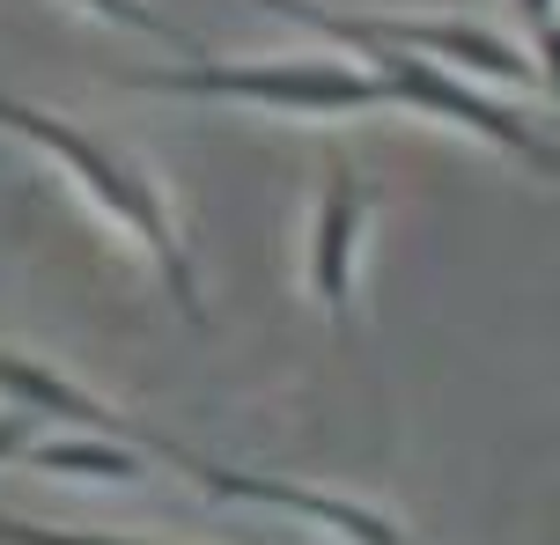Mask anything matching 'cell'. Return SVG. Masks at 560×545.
<instances>
[{"mask_svg":"<svg viewBox=\"0 0 560 545\" xmlns=\"http://www.w3.org/2000/svg\"><path fill=\"white\" fill-rule=\"evenodd\" d=\"M0 133L45 147L59 170H67L89 200L112 214V222H126V236H140V251L155 259V273H163V287H170V303L192 317V324H207V310H199V281H192V251H185V236H177V222H170V200L155 192V177L140 170L133 155H118V147H104L96 133H82L74 118L37 111V104L8 96V88H0Z\"/></svg>","mask_w":560,"mask_h":545,"instance_id":"1","label":"cell"},{"mask_svg":"<svg viewBox=\"0 0 560 545\" xmlns=\"http://www.w3.org/2000/svg\"><path fill=\"white\" fill-rule=\"evenodd\" d=\"M126 88L155 96H214V104H258L288 118H354L392 104V88L362 59H185V67H126Z\"/></svg>","mask_w":560,"mask_h":545,"instance_id":"2","label":"cell"},{"mask_svg":"<svg viewBox=\"0 0 560 545\" xmlns=\"http://www.w3.org/2000/svg\"><path fill=\"white\" fill-rule=\"evenodd\" d=\"M273 15L317 29L332 45H354V37H376V45H398V52H420L450 67V74H472V82H502V88H532L538 82V59L516 52L502 29L465 23V15H339L325 0H266Z\"/></svg>","mask_w":560,"mask_h":545,"instance_id":"3","label":"cell"},{"mask_svg":"<svg viewBox=\"0 0 560 545\" xmlns=\"http://www.w3.org/2000/svg\"><path fill=\"white\" fill-rule=\"evenodd\" d=\"M347 52H362V67L392 88V104L428 111V118H450V126H465V133H479V141H494L502 155H516V163H532V170L560 177V147L546 141L538 126H524L509 104H494L479 82H465V74H450V67H435V59H420V52L376 45V37H354Z\"/></svg>","mask_w":560,"mask_h":545,"instance_id":"4","label":"cell"},{"mask_svg":"<svg viewBox=\"0 0 560 545\" xmlns=\"http://www.w3.org/2000/svg\"><path fill=\"white\" fill-rule=\"evenodd\" d=\"M376 214V185L354 177L347 163H325V192L310 214V295L325 303L339 332H354V281H362V236Z\"/></svg>","mask_w":560,"mask_h":545,"instance_id":"5","label":"cell"},{"mask_svg":"<svg viewBox=\"0 0 560 545\" xmlns=\"http://www.w3.org/2000/svg\"><path fill=\"white\" fill-rule=\"evenodd\" d=\"M177 472H192V479H199L207 494H214V501H266V509L310 517V523H325V531H339V538H354V545H413L398 517H384V509H369V501H347V494L280 487V479H258V472H229V464H214V458H192V450H185V464H177Z\"/></svg>","mask_w":560,"mask_h":545,"instance_id":"6","label":"cell"},{"mask_svg":"<svg viewBox=\"0 0 560 545\" xmlns=\"http://www.w3.org/2000/svg\"><path fill=\"white\" fill-rule=\"evenodd\" d=\"M0 399H8V405H30V413H45V420H67V428H96V435H118V442H140L148 458L185 464V442H170V435L126 420L118 405H104L96 391H82L67 369H45V362L15 354V346H0Z\"/></svg>","mask_w":560,"mask_h":545,"instance_id":"7","label":"cell"},{"mask_svg":"<svg viewBox=\"0 0 560 545\" xmlns=\"http://www.w3.org/2000/svg\"><path fill=\"white\" fill-rule=\"evenodd\" d=\"M23 458L37 464V472H82V479H140V450L133 442H118V435H52V442H37L30 435L23 442Z\"/></svg>","mask_w":560,"mask_h":545,"instance_id":"8","label":"cell"},{"mask_svg":"<svg viewBox=\"0 0 560 545\" xmlns=\"http://www.w3.org/2000/svg\"><path fill=\"white\" fill-rule=\"evenodd\" d=\"M0 545H155V538H118V531H59V523L0 517Z\"/></svg>","mask_w":560,"mask_h":545,"instance_id":"9","label":"cell"},{"mask_svg":"<svg viewBox=\"0 0 560 545\" xmlns=\"http://www.w3.org/2000/svg\"><path fill=\"white\" fill-rule=\"evenodd\" d=\"M37 420H45V413H30V405H8V413H0V464L23 458V442L37 435Z\"/></svg>","mask_w":560,"mask_h":545,"instance_id":"10","label":"cell"},{"mask_svg":"<svg viewBox=\"0 0 560 545\" xmlns=\"http://www.w3.org/2000/svg\"><path fill=\"white\" fill-rule=\"evenodd\" d=\"M516 23L532 37H546V29H560V0H516Z\"/></svg>","mask_w":560,"mask_h":545,"instance_id":"11","label":"cell"}]
</instances>
